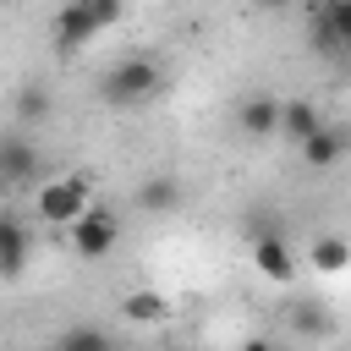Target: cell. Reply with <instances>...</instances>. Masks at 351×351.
I'll return each instance as SVG.
<instances>
[{
  "label": "cell",
  "mask_w": 351,
  "mask_h": 351,
  "mask_svg": "<svg viewBox=\"0 0 351 351\" xmlns=\"http://www.w3.org/2000/svg\"><path fill=\"white\" fill-rule=\"evenodd\" d=\"M121 313H126L132 324H165L176 307H170V296H159V291L143 285V291H126V296H121Z\"/></svg>",
  "instance_id": "obj_12"
},
{
  "label": "cell",
  "mask_w": 351,
  "mask_h": 351,
  "mask_svg": "<svg viewBox=\"0 0 351 351\" xmlns=\"http://www.w3.org/2000/svg\"><path fill=\"white\" fill-rule=\"evenodd\" d=\"M132 203H137L143 214H176V208H181V181L165 176V170H159V176H143L137 192H132Z\"/></svg>",
  "instance_id": "obj_9"
},
{
  "label": "cell",
  "mask_w": 351,
  "mask_h": 351,
  "mask_svg": "<svg viewBox=\"0 0 351 351\" xmlns=\"http://www.w3.org/2000/svg\"><path fill=\"white\" fill-rule=\"evenodd\" d=\"M121 16H126V11H121L115 0H71V5H60V11H55V22H49L55 49H60V55H71V49H82L93 33L115 27Z\"/></svg>",
  "instance_id": "obj_3"
},
{
  "label": "cell",
  "mask_w": 351,
  "mask_h": 351,
  "mask_svg": "<svg viewBox=\"0 0 351 351\" xmlns=\"http://www.w3.org/2000/svg\"><path fill=\"white\" fill-rule=\"evenodd\" d=\"M27 269V225L16 214H0V274L16 280Z\"/></svg>",
  "instance_id": "obj_10"
},
{
  "label": "cell",
  "mask_w": 351,
  "mask_h": 351,
  "mask_svg": "<svg viewBox=\"0 0 351 351\" xmlns=\"http://www.w3.org/2000/svg\"><path fill=\"white\" fill-rule=\"evenodd\" d=\"M313 49L318 55H340V49H351V0H329V5H318L313 11Z\"/></svg>",
  "instance_id": "obj_6"
},
{
  "label": "cell",
  "mask_w": 351,
  "mask_h": 351,
  "mask_svg": "<svg viewBox=\"0 0 351 351\" xmlns=\"http://www.w3.org/2000/svg\"><path fill=\"white\" fill-rule=\"evenodd\" d=\"M291 329L307 335V340H329V335H335V313H329L324 302H296V307H291Z\"/></svg>",
  "instance_id": "obj_14"
},
{
  "label": "cell",
  "mask_w": 351,
  "mask_h": 351,
  "mask_svg": "<svg viewBox=\"0 0 351 351\" xmlns=\"http://www.w3.org/2000/svg\"><path fill=\"white\" fill-rule=\"evenodd\" d=\"M33 208H38V219L44 225H77L88 208H93V170H66V176H49L44 186H38V197H33Z\"/></svg>",
  "instance_id": "obj_1"
},
{
  "label": "cell",
  "mask_w": 351,
  "mask_h": 351,
  "mask_svg": "<svg viewBox=\"0 0 351 351\" xmlns=\"http://www.w3.org/2000/svg\"><path fill=\"white\" fill-rule=\"evenodd\" d=\"M115 241H121V219L110 214V208H88L77 225H71V247H77V258H110L115 252Z\"/></svg>",
  "instance_id": "obj_4"
},
{
  "label": "cell",
  "mask_w": 351,
  "mask_h": 351,
  "mask_svg": "<svg viewBox=\"0 0 351 351\" xmlns=\"http://www.w3.org/2000/svg\"><path fill=\"white\" fill-rule=\"evenodd\" d=\"M38 170H44L38 148L22 132H0V186H33Z\"/></svg>",
  "instance_id": "obj_5"
},
{
  "label": "cell",
  "mask_w": 351,
  "mask_h": 351,
  "mask_svg": "<svg viewBox=\"0 0 351 351\" xmlns=\"http://www.w3.org/2000/svg\"><path fill=\"white\" fill-rule=\"evenodd\" d=\"M241 351H280V346H274V340H247Z\"/></svg>",
  "instance_id": "obj_18"
},
{
  "label": "cell",
  "mask_w": 351,
  "mask_h": 351,
  "mask_svg": "<svg viewBox=\"0 0 351 351\" xmlns=\"http://www.w3.org/2000/svg\"><path fill=\"white\" fill-rule=\"evenodd\" d=\"M280 104H285V99H274V93H252V99H241V110H236L241 137H252V143L280 137Z\"/></svg>",
  "instance_id": "obj_7"
},
{
  "label": "cell",
  "mask_w": 351,
  "mask_h": 351,
  "mask_svg": "<svg viewBox=\"0 0 351 351\" xmlns=\"http://www.w3.org/2000/svg\"><path fill=\"white\" fill-rule=\"evenodd\" d=\"M159 88H165V71H159V60H148V55H126V60H115V66L99 77V93H104V104H115V110L148 104Z\"/></svg>",
  "instance_id": "obj_2"
},
{
  "label": "cell",
  "mask_w": 351,
  "mask_h": 351,
  "mask_svg": "<svg viewBox=\"0 0 351 351\" xmlns=\"http://www.w3.org/2000/svg\"><path fill=\"white\" fill-rule=\"evenodd\" d=\"M49 115H55V99H49L38 82H27V88L16 93V121H22V126H38V121H49Z\"/></svg>",
  "instance_id": "obj_16"
},
{
  "label": "cell",
  "mask_w": 351,
  "mask_h": 351,
  "mask_svg": "<svg viewBox=\"0 0 351 351\" xmlns=\"http://www.w3.org/2000/svg\"><path fill=\"white\" fill-rule=\"evenodd\" d=\"M318 132H324V115H318L307 99H285V104H280V137H291V143L302 148V143L318 137Z\"/></svg>",
  "instance_id": "obj_11"
},
{
  "label": "cell",
  "mask_w": 351,
  "mask_h": 351,
  "mask_svg": "<svg viewBox=\"0 0 351 351\" xmlns=\"http://www.w3.org/2000/svg\"><path fill=\"white\" fill-rule=\"evenodd\" d=\"M55 351H115V340H110L104 329H93V324H71V329L55 340Z\"/></svg>",
  "instance_id": "obj_17"
},
{
  "label": "cell",
  "mask_w": 351,
  "mask_h": 351,
  "mask_svg": "<svg viewBox=\"0 0 351 351\" xmlns=\"http://www.w3.org/2000/svg\"><path fill=\"white\" fill-rule=\"evenodd\" d=\"M307 269H318V274L351 269V241H346V236H318V241L307 247Z\"/></svg>",
  "instance_id": "obj_13"
},
{
  "label": "cell",
  "mask_w": 351,
  "mask_h": 351,
  "mask_svg": "<svg viewBox=\"0 0 351 351\" xmlns=\"http://www.w3.org/2000/svg\"><path fill=\"white\" fill-rule=\"evenodd\" d=\"M252 263H258V274L274 280V285H291V274H296V258H291V247L280 241V230L252 236Z\"/></svg>",
  "instance_id": "obj_8"
},
{
  "label": "cell",
  "mask_w": 351,
  "mask_h": 351,
  "mask_svg": "<svg viewBox=\"0 0 351 351\" xmlns=\"http://www.w3.org/2000/svg\"><path fill=\"white\" fill-rule=\"evenodd\" d=\"M340 154H346V132H335V126H324L318 137H307V143H302V159H307L313 170L340 165Z\"/></svg>",
  "instance_id": "obj_15"
}]
</instances>
